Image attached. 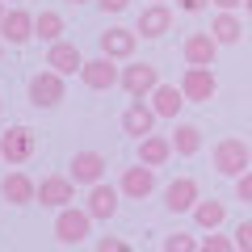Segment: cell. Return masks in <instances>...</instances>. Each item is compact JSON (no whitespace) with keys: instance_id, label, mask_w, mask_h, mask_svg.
I'll return each instance as SVG.
<instances>
[{"instance_id":"1","label":"cell","mask_w":252,"mask_h":252,"mask_svg":"<svg viewBox=\"0 0 252 252\" xmlns=\"http://www.w3.org/2000/svg\"><path fill=\"white\" fill-rule=\"evenodd\" d=\"M63 80H67V76L55 72L51 63H46L42 72H34V76H30V84H26L30 105H34V109H55L63 97H67V84H63Z\"/></svg>"},{"instance_id":"2","label":"cell","mask_w":252,"mask_h":252,"mask_svg":"<svg viewBox=\"0 0 252 252\" xmlns=\"http://www.w3.org/2000/svg\"><path fill=\"white\" fill-rule=\"evenodd\" d=\"M93 223L97 219L89 215V206H59V215H55V240L63 248H76V244H84L93 235Z\"/></svg>"},{"instance_id":"3","label":"cell","mask_w":252,"mask_h":252,"mask_svg":"<svg viewBox=\"0 0 252 252\" xmlns=\"http://www.w3.org/2000/svg\"><path fill=\"white\" fill-rule=\"evenodd\" d=\"M215 172H223V177H240V172H248L252 168V147L244 143V139H235V135H227V139H219L215 143Z\"/></svg>"},{"instance_id":"4","label":"cell","mask_w":252,"mask_h":252,"mask_svg":"<svg viewBox=\"0 0 252 252\" xmlns=\"http://www.w3.org/2000/svg\"><path fill=\"white\" fill-rule=\"evenodd\" d=\"M38 152V135L30 130V126H9L4 135H0V160L13 164V168H21V164H30Z\"/></svg>"},{"instance_id":"5","label":"cell","mask_w":252,"mask_h":252,"mask_svg":"<svg viewBox=\"0 0 252 252\" xmlns=\"http://www.w3.org/2000/svg\"><path fill=\"white\" fill-rule=\"evenodd\" d=\"M160 84V67L147 59H130L122 67V80H118V89L126 93V97H152V89Z\"/></svg>"},{"instance_id":"6","label":"cell","mask_w":252,"mask_h":252,"mask_svg":"<svg viewBox=\"0 0 252 252\" xmlns=\"http://www.w3.org/2000/svg\"><path fill=\"white\" fill-rule=\"evenodd\" d=\"M181 93H185L193 105H206V101H215V93H219L215 67H206V63H189L185 72H181Z\"/></svg>"},{"instance_id":"7","label":"cell","mask_w":252,"mask_h":252,"mask_svg":"<svg viewBox=\"0 0 252 252\" xmlns=\"http://www.w3.org/2000/svg\"><path fill=\"white\" fill-rule=\"evenodd\" d=\"M80 80H84V89L105 93V89H114V84L122 80V67H118V59H114V55H97V59H84Z\"/></svg>"},{"instance_id":"8","label":"cell","mask_w":252,"mask_h":252,"mask_svg":"<svg viewBox=\"0 0 252 252\" xmlns=\"http://www.w3.org/2000/svg\"><path fill=\"white\" fill-rule=\"evenodd\" d=\"M118 189H122V198H130V202L152 198V193H156V168H152V164H143V160H135L130 168H122Z\"/></svg>"},{"instance_id":"9","label":"cell","mask_w":252,"mask_h":252,"mask_svg":"<svg viewBox=\"0 0 252 252\" xmlns=\"http://www.w3.org/2000/svg\"><path fill=\"white\" fill-rule=\"evenodd\" d=\"M156 122H160V114L152 109V101H147V97H130V105L122 109V130H126L130 139L152 135V130H156Z\"/></svg>"},{"instance_id":"10","label":"cell","mask_w":252,"mask_h":252,"mask_svg":"<svg viewBox=\"0 0 252 252\" xmlns=\"http://www.w3.org/2000/svg\"><path fill=\"white\" fill-rule=\"evenodd\" d=\"M84 206H89V215L97 219V223H109V219L118 215V206H122V189L109 185V181H97V185H89Z\"/></svg>"},{"instance_id":"11","label":"cell","mask_w":252,"mask_h":252,"mask_svg":"<svg viewBox=\"0 0 252 252\" xmlns=\"http://www.w3.org/2000/svg\"><path fill=\"white\" fill-rule=\"evenodd\" d=\"M198 198H202V189L193 177H177L172 185H164V210L168 215H193Z\"/></svg>"},{"instance_id":"12","label":"cell","mask_w":252,"mask_h":252,"mask_svg":"<svg viewBox=\"0 0 252 252\" xmlns=\"http://www.w3.org/2000/svg\"><path fill=\"white\" fill-rule=\"evenodd\" d=\"M135 30L143 38H164L172 30V9H168V0H147L143 9H139L135 17Z\"/></svg>"},{"instance_id":"13","label":"cell","mask_w":252,"mask_h":252,"mask_svg":"<svg viewBox=\"0 0 252 252\" xmlns=\"http://www.w3.org/2000/svg\"><path fill=\"white\" fill-rule=\"evenodd\" d=\"M105 168H109V160L101 152H76L72 160H67V177L76 181V185H97V181H105Z\"/></svg>"},{"instance_id":"14","label":"cell","mask_w":252,"mask_h":252,"mask_svg":"<svg viewBox=\"0 0 252 252\" xmlns=\"http://www.w3.org/2000/svg\"><path fill=\"white\" fill-rule=\"evenodd\" d=\"M38 202L51 206V210L72 206V202H76V181H72V177H59V172L42 177V181H38Z\"/></svg>"},{"instance_id":"15","label":"cell","mask_w":252,"mask_h":252,"mask_svg":"<svg viewBox=\"0 0 252 252\" xmlns=\"http://www.w3.org/2000/svg\"><path fill=\"white\" fill-rule=\"evenodd\" d=\"M0 38L9 46H26L30 38H34V13L21 9V4H13V9L4 13V21H0Z\"/></svg>"},{"instance_id":"16","label":"cell","mask_w":252,"mask_h":252,"mask_svg":"<svg viewBox=\"0 0 252 252\" xmlns=\"http://www.w3.org/2000/svg\"><path fill=\"white\" fill-rule=\"evenodd\" d=\"M101 55H114V59H135V46H139V30H126V26H109L105 34H97Z\"/></svg>"},{"instance_id":"17","label":"cell","mask_w":252,"mask_h":252,"mask_svg":"<svg viewBox=\"0 0 252 252\" xmlns=\"http://www.w3.org/2000/svg\"><path fill=\"white\" fill-rule=\"evenodd\" d=\"M181 55H185V63H206V67H215V59H219V38L210 34V30H193V34L181 42Z\"/></svg>"},{"instance_id":"18","label":"cell","mask_w":252,"mask_h":252,"mask_svg":"<svg viewBox=\"0 0 252 252\" xmlns=\"http://www.w3.org/2000/svg\"><path fill=\"white\" fill-rule=\"evenodd\" d=\"M0 198L9 206H30V202H38V181H30L21 168H13L9 177L0 181Z\"/></svg>"},{"instance_id":"19","label":"cell","mask_w":252,"mask_h":252,"mask_svg":"<svg viewBox=\"0 0 252 252\" xmlns=\"http://www.w3.org/2000/svg\"><path fill=\"white\" fill-rule=\"evenodd\" d=\"M172 139L168 135H143V139H135V160H143V164H152V168H164V164L172 160Z\"/></svg>"},{"instance_id":"20","label":"cell","mask_w":252,"mask_h":252,"mask_svg":"<svg viewBox=\"0 0 252 252\" xmlns=\"http://www.w3.org/2000/svg\"><path fill=\"white\" fill-rule=\"evenodd\" d=\"M147 101H152V109L160 118H168V122H177V114L189 105V97L181 93V84H164V80L152 89V97H147Z\"/></svg>"},{"instance_id":"21","label":"cell","mask_w":252,"mask_h":252,"mask_svg":"<svg viewBox=\"0 0 252 252\" xmlns=\"http://www.w3.org/2000/svg\"><path fill=\"white\" fill-rule=\"evenodd\" d=\"M46 63H51L55 72H63V76H76L84 67V55H80V46H76V42L59 38V42H51V51H46Z\"/></svg>"},{"instance_id":"22","label":"cell","mask_w":252,"mask_h":252,"mask_svg":"<svg viewBox=\"0 0 252 252\" xmlns=\"http://www.w3.org/2000/svg\"><path fill=\"white\" fill-rule=\"evenodd\" d=\"M210 34L219 38V46L244 42V21H240V13H235V9H219V17L210 21Z\"/></svg>"},{"instance_id":"23","label":"cell","mask_w":252,"mask_h":252,"mask_svg":"<svg viewBox=\"0 0 252 252\" xmlns=\"http://www.w3.org/2000/svg\"><path fill=\"white\" fill-rule=\"evenodd\" d=\"M227 223V202L219 198H198V206H193V227L198 231H215V227Z\"/></svg>"},{"instance_id":"24","label":"cell","mask_w":252,"mask_h":252,"mask_svg":"<svg viewBox=\"0 0 252 252\" xmlns=\"http://www.w3.org/2000/svg\"><path fill=\"white\" fill-rule=\"evenodd\" d=\"M168 139H172V152L177 156H198L202 152V126H193V122H177Z\"/></svg>"},{"instance_id":"25","label":"cell","mask_w":252,"mask_h":252,"mask_svg":"<svg viewBox=\"0 0 252 252\" xmlns=\"http://www.w3.org/2000/svg\"><path fill=\"white\" fill-rule=\"evenodd\" d=\"M63 17L55 9H42V13H34V38H42V42H59L63 38Z\"/></svg>"},{"instance_id":"26","label":"cell","mask_w":252,"mask_h":252,"mask_svg":"<svg viewBox=\"0 0 252 252\" xmlns=\"http://www.w3.org/2000/svg\"><path fill=\"white\" fill-rule=\"evenodd\" d=\"M202 240H193L189 231H177V235H164V252H198Z\"/></svg>"},{"instance_id":"27","label":"cell","mask_w":252,"mask_h":252,"mask_svg":"<svg viewBox=\"0 0 252 252\" xmlns=\"http://www.w3.org/2000/svg\"><path fill=\"white\" fill-rule=\"evenodd\" d=\"M202 252H235V235H219L215 227V231L202 235Z\"/></svg>"},{"instance_id":"28","label":"cell","mask_w":252,"mask_h":252,"mask_svg":"<svg viewBox=\"0 0 252 252\" xmlns=\"http://www.w3.org/2000/svg\"><path fill=\"white\" fill-rule=\"evenodd\" d=\"M235 198H240V202H248V206H252V168L235 177Z\"/></svg>"},{"instance_id":"29","label":"cell","mask_w":252,"mask_h":252,"mask_svg":"<svg viewBox=\"0 0 252 252\" xmlns=\"http://www.w3.org/2000/svg\"><path fill=\"white\" fill-rule=\"evenodd\" d=\"M231 235H235V252H252V223H240Z\"/></svg>"},{"instance_id":"30","label":"cell","mask_w":252,"mask_h":252,"mask_svg":"<svg viewBox=\"0 0 252 252\" xmlns=\"http://www.w3.org/2000/svg\"><path fill=\"white\" fill-rule=\"evenodd\" d=\"M93 4H97L101 13H114V17H118V13H126V9H130V0H93Z\"/></svg>"},{"instance_id":"31","label":"cell","mask_w":252,"mask_h":252,"mask_svg":"<svg viewBox=\"0 0 252 252\" xmlns=\"http://www.w3.org/2000/svg\"><path fill=\"white\" fill-rule=\"evenodd\" d=\"M97 252H126V240H118V235H101Z\"/></svg>"},{"instance_id":"32","label":"cell","mask_w":252,"mask_h":252,"mask_svg":"<svg viewBox=\"0 0 252 252\" xmlns=\"http://www.w3.org/2000/svg\"><path fill=\"white\" fill-rule=\"evenodd\" d=\"M177 9L193 17V13H206V9H210V0H177Z\"/></svg>"},{"instance_id":"33","label":"cell","mask_w":252,"mask_h":252,"mask_svg":"<svg viewBox=\"0 0 252 252\" xmlns=\"http://www.w3.org/2000/svg\"><path fill=\"white\" fill-rule=\"evenodd\" d=\"M215 9H244V0H210Z\"/></svg>"},{"instance_id":"34","label":"cell","mask_w":252,"mask_h":252,"mask_svg":"<svg viewBox=\"0 0 252 252\" xmlns=\"http://www.w3.org/2000/svg\"><path fill=\"white\" fill-rule=\"evenodd\" d=\"M4 13H9V0H0V21H4Z\"/></svg>"},{"instance_id":"35","label":"cell","mask_w":252,"mask_h":252,"mask_svg":"<svg viewBox=\"0 0 252 252\" xmlns=\"http://www.w3.org/2000/svg\"><path fill=\"white\" fill-rule=\"evenodd\" d=\"M244 13H248V17H252V0H244Z\"/></svg>"},{"instance_id":"36","label":"cell","mask_w":252,"mask_h":252,"mask_svg":"<svg viewBox=\"0 0 252 252\" xmlns=\"http://www.w3.org/2000/svg\"><path fill=\"white\" fill-rule=\"evenodd\" d=\"M0 63H4V38H0Z\"/></svg>"},{"instance_id":"37","label":"cell","mask_w":252,"mask_h":252,"mask_svg":"<svg viewBox=\"0 0 252 252\" xmlns=\"http://www.w3.org/2000/svg\"><path fill=\"white\" fill-rule=\"evenodd\" d=\"M67 4H89V0H67Z\"/></svg>"},{"instance_id":"38","label":"cell","mask_w":252,"mask_h":252,"mask_svg":"<svg viewBox=\"0 0 252 252\" xmlns=\"http://www.w3.org/2000/svg\"><path fill=\"white\" fill-rule=\"evenodd\" d=\"M0 109H4V101H0Z\"/></svg>"}]
</instances>
